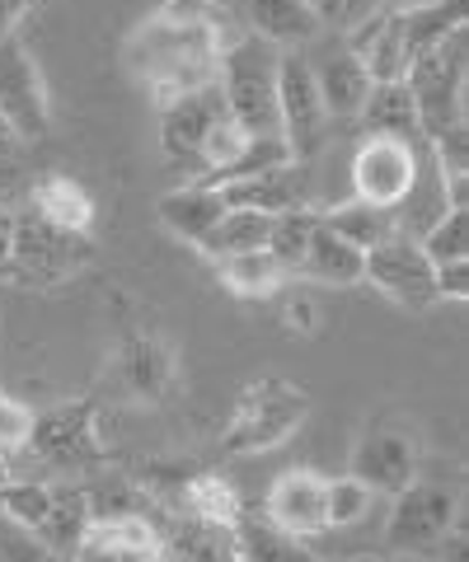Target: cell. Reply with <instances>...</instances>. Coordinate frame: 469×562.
Masks as SVG:
<instances>
[{
    "mask_svg": "<svg viewBox=\"0 0 469 562\" xmlns=\"http://www.w3.org/2000/svg\"><path fill=\"white\" fill-rule=\"evenodd\" d=\"M245 20L254 38L272 52H305L324 33L310 0H245Z\"/></svg>",
    "mask_w": 469,
    "mask_h": 562,
    "instance_id": "cell-20",
    "label": "cell"
},
{
    "mask_svg": "<svg viewBox=\"0 0 469 562\" xmlns=\"http://www.w3.org/2000/svg\"><path fill=\"white\" fill-rule=\"evenodd\" d=\"M437 268V305H465L469 301V258L460 262H432Z\"/></svg>",
    "mask_w": 469,
    "mask_h": 562,
    "instance_id": "cell-38",
    "label": "cell"
},
{
    "mask_svg": "<svg viewBox=\"0 0 469 562\" xmlns=\"http://www.w3.org/2000/svg\"><path fill=\"white\" fill-rule=\"evenodd\" d=\"M282 319H287V328L297 333V338H315V333H320V305H315V295H310V291H291L287 301H282Z\"/></svg>",
    "mask_w": 469,
    "mask_h": 562,
    "instance_id": "cell-37",
    "label": "cell"
},
{
    "mask_svg": "<svg viewBox=\"0 0 469 562\" xmlns=\"http://www.w3.org/2000/svg\"><path fill=\"white\" fill-rule=\"evenodd\" d=\"M29 173H24V165L14 160V155L0 146V206H10L14 211V202H24L29 198Z\"/></svg>",
    "mask_w": 469,
    "mask_h": 562,
    "instance_id": "cell-39",
    "label": "cell"
},
{
    "mask_svg": "<svg viewBox=\"0 0 469 562\" xmlns=\"http://www.w3.org/2000/svg\"><path fill=\"white\" fill-rule=\"evenodd\" d=\"M310 413H315V398H310L297 380L258 375L235 394L231 417H225V427H221V450L239 454V460L268 454L277 446H287L310 422Z\"/></svg>",
    "mask_w": 469,
    "mask_h": 562,
    "instance_id": "cell-2",
    "label": "cell"
},
{
    "mask_svg": "<svg viewBox=\"0 0 469 562\" xmlns=\"http://www.w3.org/2000/svg\"><path fill=\"white\" fill-rule=\"evenodd\" d=\"M10 258H14V211L0 206V277H10Z\"/></svg>",
    "mask_w": 469,
    "mask_h": 562,
    "instance_id": "cell-41",
    "label": "cell"
},
{
    "mask_svg": "<svg viewBox=\"0 0 469 562\" xmlns=\"http://www.w3.org/2000/svg\"><path fill=\"white\" fill-rule=\"evenodd\" d=\"M404 85L413 94V109H418V136L423 140H437L442 132L469 127V109H465V94H469V29L450 33L446 43L423 52V57H413Z\"/></svg>",
    "mask_w": 469,
    "mask_h": 562,
    "instance_id": "cell-3",
    "label": "cell"
},
{
    "mask_svg": "<svg viewBox=\"0 0 469 562\" xmlns=\"http://www.w3.org/2000/svg\"><path fill=\"white\" fill-rule=\"evenodd\" d=\"M0 562H62V553L47 549L43 539L14 530L10 520H0Z\"/></svg>",
    "mask_w": 469,
    "mask_h": 562,
    "instance_id": "cell-36",
    "label": "cell"
},
{
    "mask_svg": "<svg viewBox=\"0 0 469 562\" xmlns=\"http://www.w3.org/2000/svg\"><path fill=\"white\" fill-rule=\"evenodd\" d=\"M52 516H57V483L43 479H5L0 483V520L33 539H47Z\"/></svg>",
    "mask_w": 469,
    "mask_h": 562,
    "instance_id": "cell-27",
    "label": "cell"
},
{
    "mask_svg": "<svg viewBox=\"0 0 469 562\" xmlns=\"http://www.w3.org/2000/svg\"><path fill=\"white\" fill-rule=\"evenodd\" d=\"M347 473L367 483L376 497H394V492H404L423 473L418 436H413L399 417L367 422L357 436V446H353V460H347Z\"/></svg>",
    "mask_w": 469,
    "mask_h": 562,
    "instance_id": "cell-10",
    "label": "cell"
},
{
    "mask_svg": "<svg viewBox=\"0 0 469 562\" xmlns=\"http://www.w3.org/2000/svg\"><path fill=\"white\" fill-rule=\"evenodd\" d=\"M361 268H367V254H357L353 244H343L328 225L320 221L315 235H310V249H305V262H301V281H315V286H361Z\"/></svg>",
    "mask_w": 469,
    "mask_h": 562,
    "instance_id": "cell-22",
    "label": "cell"
},
{
    "mask_svg": "<svg viewBox=\"0 0 469 562\" xmlns=\"http://www.w3.org/2000/svg\"><path fill=\"white\" fill-rule=\"evenodd\" d=\"M113 375L132 403L155 408V403H165L174 394V384H179V351H174V342L160 338V333L127 328L113 351Z\"/></svg>",
    "mask_w": 469,
    "mask_h": 562,
    "instance_id": "cell-12",
    "label": "cell"
},
{
    "mask_svg": "<svg viewBox=\"0 0 469 562\" xmlns=\"http://www.w3.org/2000/svg\"><path fill=\"white\" fill-rule=\"evenodd\" d=\"M5 140H10V136H5V127H0V146H5Z\"/></svg>",
    "mask_w": 469,
    "mask_h": 562,
    "instance_id": "cell-45",
    "label": "cell"
},
{
    "mask_svg": "<svg viewBox=\"0 0 469 562\" xmlns=\"http://www.w3.org/2000/svg\"><path fill=\"white\" fill-rule=\"evenodd\" d=\"M225 24L212 0H165L123 38V70L150 94L155 109L206 90L221 76Z\"/></svg>",
    "mask_w": 469,
    "mask_h": 562,
    "instance_id": "cell-1",
    "label": "cell"
},
{
    "mask_svg": "<svg viewBox=\"0 0 469 562\" xmlns=\"http://www.w3.org/2000/svg\"><path fill=\"white\" fill-rule=\"evenodd\" d=\"M315 85H320V99H324V109L328 117H357L361 113V103H367L371 94V76H367V66H361L353 52H334V57H324L315 66Z\"/></svg>",
    "mask_w": 469,
    "mask_h": 562,
    "instance_id": "cell-24",
    "label": "cell"
},
{
    "mask_svg": "<svg viewBox=\"0 0 469 562\" xmlns=\"http://www.w3.org/2000/svg\"><path fill=\"white\" fill-rule=\"evenodd\" d=\"M225 211H231V206H225L221 188H206L198 179L160 192V202H155V216H160V225L174 239H183L188 249H202V239L216 231V221L225 216Z\"/></svg>",
    "mask_w": 469,
    "mask_h": 562,
    "instance_id": "cell-18",
    "label": "cell"
},
{
    "mask_svg": "<svg viewBox=\"0 0 469 562\" xmlns=\"http://www.w3.org/2000/svg\"><path fill=\"white\" fill-rule=\"evenodd\" d=\"M328 109L315 85V61L305 52L277 57V127L297 165H315V155L328 146Z\"/></svg>",
    "mask_w": 469,
    "mask_h": 562,
    "instance_id": "cell-6",
    "label": "cell"
},
{
    "mask_svg": "<svg viewBox=\"0 0 469 562\" xmlns=\"http://www.w3.org/2000/svg\"><path fill=\"white\" fill-rule=\"evenodd\" d=\"M24 454H33L47 469L66 473H90L113 460V446L99 427V403L94 398H66L47 413H33Z\"/></svg>",
    "mask_w": 469,
    "mask_h": 562,
    "instance_id": "cell-5",
    "label": "cell"
},
{
    "mask_svg": "<svg viewBox=\"0 0 469 562\" xmlns=\"http://www.w3.org/2000/svg\"><path fill=\"white\" fill-rule=\"evenodd\" d=\"M386 562H427V558H418V553H394V558H386Z\"/></svg>",
    "mask_w": 469,
    "mask_h": 562,
    "instance_id": "cell-43",
    "label": "cell"
},
{
    "mask_svg": "<svg viewBox=\"0 0 469 562\" xmlns=\"http://www.w3.org/2000/svg\"><path fill=\"white\" fill-rule=\"evenodd\" d=\"M0 127H5L10 140H24V146L52 132V90L24 38L0 43Z\"/></svg>",
    "mask_w": 469,
    "mask_h": 562,
    "instance_id": "cell-8",
    "label": "cell"
},
{
    "mask_svg": "<svg viewBox=\"0 0 469 562\" xmlns=\"http://www.w3.org/2000/svg\"><path fill=\"white\" fill-rule=\"evenodd\" d=\"M357 122L367 127V136H390V140H423L418 136V109L404 80H380L371 85L367 103H361Z\"/></svg>",
    "mask_w": 469,
    "mask_h": 562,
    "instance_id": "cell-25",
    "label": "cell"
},
{
    "mask_svg": "<svg viewBox=\"0 0 469 562\" xmlns=\"http://www.w3.org/2000/svg\"><path fill=\"white\" fill-rule=\"evenodd\" d=\"M320 225V206H297V211H282L272 216V231H268V254L282 262V272L297 281L301 262H305V249H310V235Z\"/></svg>",
    "mask_w": 469,
    "mask_h": 562,
    "instance_id": "cell-31",
    "label": "cell"
},
{
    "mask_svg": "<svg viewBox=\"0 0 469 562\" xmlns=\"http://www.w3.org/2000/svg\"><path fill=\"white\" fill-rule=\"evenodd\" d=\"M216 90L231 113L249 136H282L277 127V52L268 43L231 38L221 52V76Z\"/></svg>",
    "mask_w": 469,
    "mask_h": 562,
    "instance_id": "cell-4",
    "label": "cell"
},
{
    "mask_svg": "<svg viewBox=\"0 0 469 562\" xmlns=\"http://www.w3.org/2000/svg\"><path fill=\"white\" fill-rule=\"evenodd\" d=\"M268 231H272V216L264 211H245V206H231L225 216L216 221V231L202 239V258H231V254H249V249H268Z\"/></svg>",
    "mask_w": 469,
    "mask_h": 562,
    "instance_id": "cell-29",
    "label": "cell"
},
{
    "mask_svg": "<svg viewBox=\"0 0 469 562\" xmlns=\"http://www.w3.org/2000/svg\"><path fill=\"white\" fill-rule=\"evenodd\" d=\"M427 562H437V558H427Z\"/></svg>",
    "mask_w": 469,
    "mask_h": 562,
    "instance_id": "cell-46",
    "label": "cell"
},
{
    "mask_svg": "<svg viewBox=\"0 0 469 562\" xmlns=\"http://www.w3.org/2000/svg\"><path fill=\"white\" fill-rule=\"evenodd\" d=\"M225 206H245V211H264V216H282V211L297 206H315V183H310V165H277L264 173H249V179L221 183Z\"/></svg>",
    "mask_w": 469,
    "mask_h": 562,
    "instance_id": "cell-15",
    "label": "cell"
},
{
    "mask_svg": "<svg viewBox=\"0 0 469 562\" xmlns=\"http://www.w3.org/2000/svg\"><path fill=\"white\" fill-rule=\"evenodd\" d=\"M404 14V47H409V61L432 52L437 43H446L450 33L469 29L465 20V0H437V5H423V10H399Z\"/></svg>",
    "mask_w": 469,
    "mask_h": 562,
    "instance_id": "cell-30",
    "label": "cell"
},
{
    "mask_svg": "<svg viewBox=\"0 0 469 562\" xmlns=\"http://www.w3.org/2000/svg\"><path fill=\"white\" fill-rule=\"evenodd\" d=\"M347 52L367 66V76L380 80H404L409 76V47H404V14L380 5L361 29L347 33Z\"/></svg>",
    "mask_w": 469,
    "mask_h": 562,
    "instance_id": "cell-19",
    "label": "cell"
},
{
    "mask_svg": "<svg viewBox=\"0 0 469 562\" xmlns=\"http://www.w3.org/2000/svg\"><path fill=\"white\" fill-rule=\"evenodd\" d=\"M245 146H249V132L239 127V122L225 113V117H216V127L206 132V140H202V150H198V183H212L216 173H225L231 169L239 155H245Z\"/></svg>",
    "mask_w": 469,
    "mask_h": 562,
    "instance_id": "cell-32",
    "label": "cell"
},
{
    "mask_svg": "<svg viewBox=\"0 0 469 562\" xmlns=\"http://www.w3.org/2000/svg\"><path fill=\"white\" fill-rule=\"evenodd\" d=\"M353 562H386V558H380V553H361V558H353Z\"/></svg>",
    "mask_w": 469,
    "mask_h": 562,
    "instance_id": "cell-44",
    "label": "cell"
},
{
    "mask_svg": "<svg viewBox=\"0 0 469 562\" xmlns=\"http://www.w3.org/2000/svg\"><path fill=\"white\" fill-rule=\"evenodd\" d=\"M361 281L386 295V301L404 305V310H427L437 305V268L432 258L418 249V239L394 235L380 249L367 254V268H361Z\"/></svg>",
    "mask_w": 469,
    "mask_h": 562,
    "instance_id": "cell-13",
    "label": "cell"
},
{
    "mask_svg": "<svg viewBox=\"0 0 469 562\" xmlns=\"http://www.w3.org/2000/svg\"><path fill=\"white\" fill-rule=\"evenodd\" d=\"M24 211H33L52 231H66V235H94V221H99L94 192L76 173H43V179H33Z\"/></svg>",
    "mask_w": 469,
    "mask_h": 562,
    "instance_id": "cell-17",
    "label": "cell"
},
{
    "mask_svg": "<svg viewBox=\"0 0 469 562\" xmlns=\"http://www.w3.org/2000/svg\"><path fill=\"white\" fill-rule=\"evenodd\" d=\"M371 502L376 492L353 479V473H343V479H328L324 487V516H328V530H353V525H361L371 516Z\"/></svg>",
    "mask_w": 469,
    "mask_h": 562,
    "instance_id": "cell-33",
    "label": "cell"
},
{
    "mask_svg": "<svg viewBox=\"0 0 469 562\" xmlns=\"http://www.w3.org/2000/svg\"><path fill=\"white\" fill-rule=\"evenodd\" d=\"M386 10H423V5H437V0H380Z\"/></svg>",
    "mask_w": 469,
    "mask_h": 562,
    "instance_id": "cell-42",
    "label": "cell"
},
{
    "mask_svg": "<svg viewBox=\"0 0 469 562\" xmlns=\"http://www.w3.org/2000/svg\"><path fill=\"white\" fill-rule=\"evenodd\" d=\"M418 249L432 262H460V258H469V206H450L446 216L418 239Z\"/></svg>",
    "mask_w": 469,
    "mask_h": 562,
    "instance_id": "cell-34",
    "label": "cell"
},
{
    "mask_svg": "<svg viewBox=\"0 0 469 562\" xmlns=\"http://www.w3.org/2000/svg\"><path fill=\"white\" fill-rule=\"evenodd\" d=\"M324 487H328L324 473L297 464V469L277 473V479L268 483L264 502H258V516H264L272 530H282V535H291V539L310 543V539H320V535L328 530Z\"/></svg>",
    "mask_w": 469,
    "mask_h": 562,
    "instance_id": "cell-14",
    "label": "cell"
},
{
    "mask_svg": "<svg viewBox=\"0 0 469 562\" xmlns=\"http://www.w3.org/2000/svg\"><path fill=\"white\" fill-rule=\"evenodd\" d=\"M413 173H418V140L367 136L353 150L347 183H353V198L357 202H371V206L394 211L399 202H404V192L413 188Z\"/></svg>",
    "mask_w": 469,
    "mask_h": 562,
    "instance_id": "cell-11",
    "label": "cell"
},
{
    "mask_svg": "<svg viewBox=\"0 0 469 562\" xmlns=\"http://www.w3.org/2000/svg\"><path fill=\"white\" fill-rule=\"evenodd\" d=\"M94 262V239L90 235H66L52 231L33 211H14V258L10 277H24L33 286H62L76 272Z\"/></svg>",
    "mask_w": 469,
    "mask_h": 562,
    "instance_id": "cell-9",
    "label": "cell"
},
{
    "mask_svg": "<svg viewBox=\"0 0 469 562\" xmlns=\"http://www.w3.org/2000/svg\"><path fill=\"white\" fill-rule=\"evenodd\" d=\"M43 0H0V43L5 38H20V24L38 10Z\"/></svg>",
    "mask_w": 469,
    "mask_h": 562,
    "instance_id": "cell-40",
    "label": "cell"
},
{
    "mask_svg": "<svg viewBox=\"0 0 469 562\" xmlns=\"http://www.w3.org/2000/svg\"><path fill=\"white\" fill-rule=\"evenodd\" d=\"M235 539H239L245 562H320L315 549H305L301 539L272 530V525L258 516V506H245V516L235 525Z\"/></svg>",
    "mask_w": 469,
    "mask_h": 562,
    "instance_id": "cell-28",
    "label": "cell"
},
{
    "mask_svg": "<svg viewBox=\"0 0 469 562\" xmlns=\"http://www.w3.org/2000/svg\"><path fill=\"white\" fill-rule=\"evenodd\" d=\"M315 5V14H320V24H328V29H338L343 38L353 29H361L371 20V14L380 10V0H310Z\"/></svg>",
    "mask_w": 469,
    "mask_h": 562,
    "instance_id": "cell-35",
    "label": "cell"
},
{
    "mask_svg": "<svg viewBox=\"0 0 469 562\" xmlns=\"http://www.w3.org/2000/svg\"><path fill=\"white\" fill-rule=\"evenodd\" d=\"M216 281L221 291L239 295V301H272V295L287 291V272L268 249H249V254H231V258H216Z\"/></svg>",
    "mask_w": 469,
    "mask_h": 562,
    "instance_id": "cell-23",
    "label": "cell"
},
{
    "mask_svg": "<svg viewBox=\"0 0 469 562\" xmlns=\"http://www.w3.org/2000/svg\"><path fill=\"white\" fill-rule=\"evenodd\" d=\"M216 117H225V99L216 85L165 103L160 109V150L174 165H198V150H202L206 132L216 127Z\"/></svg>",
    "mask_w": 469,
    "mask_h": 562,
    "instance_id": "cell-16",
    "label": "cell"
},
{
    "mask_svg": "<svg viewBox=\"0 0 469 562\" xmlns=\"http://www.w3.org/2000/svg\"><path fill=\"white\" fill-rule=\"evenodd\" d=\"M465 520V492L456 483L437 479H413L404 492H394V512L386 525V543L394 553H418L427 558L442 543L450 525Z\"/></svg>",
    "mask_w": 469,
    "mask_h": 562,
    "instance_id": "cell-7",
    "label": "cell"
},
{
    "mask_svg": "<svg viewBox=\"0 0 469 562\" xmlns=\"http://www.w3.org/2000/svg\"><path fill=\"white\" fill-rule=\"evenodd\" d=\"M155 530L169 562H245L239 553L235 530L225 525H206V520H188V516H155Z\"/></svg>",
    "mask_w": 469,
    "mask_h": 562,
    "instance_id": "cell-21",
    "label": "cell"
},
{
    "mask_svg": "<svg viewBox=\"0 0 469 562\" xmlns=\"http://www.w3.org/2000/svg\"><path fill=\"white\" fill-rule=\"evenodd\" d=\"M320 221H324L328 231H334L343 244H353L357 254H371V249H380L386 239H394V235H399L394 211L371 206V202H357V198L324 206V211H320Z\"/></svg>",
    "mask_w": 469,
    "mask_h": 562,
    "instance_id": "cell-26",
    "label": "cell"
}]
</instances>
